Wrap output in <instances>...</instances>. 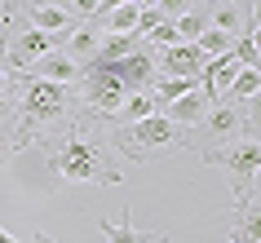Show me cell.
Listing matches in <instances>:
<instances>
[{
    "instance_id": "12",
    "label": "cell",
    "mask_w": 261,
    "mask_h": 243,
    "mask_svg": "<svg viewBox=\"0 0 261 243\" xmlns=\"http://www.w3.org/2000/svg\"><path fill=\"white\" fill-rule=\"evenodd\" d=\"M27 27L36 31H54V36H67L71 27H80L71 14H62V9H49V5H27Z\"/></svg>"
},
{
    "instance_id": "25",
    "label": "cell",
    "mask_w": 261,
    "mask_h": 243,
    "mask_svg": "<svg viewBox=\"0 0 261 243\" xmlns=\"http://www.w3.org/2000/svg\"><path fill=\"white\" fill-rule=\"evenodd\" d=\"M36 5H49V9H62V14H71V0H36Z\"/></svg>"
},
{
    "instance_id": "10",
    "label": "cell",
    "mask_w": 261,
    "mask_h": 243,
    "mask_svg": "<svg viewBox=\"0 0 261 243\" xmlns=\"http://www.w3.org/2000/svg\"><path fill=\"white\" fill-rule=\"evenodd\" d=\"M213 106H217V102H213V97H208L204 89H191L186 97H177V102H168V106L160 111V115H168V120L177 124V128H186V133H191L195 124H204V115H208Z\"/></svg>"
},
{
    "instance_id": "8",
    "label": "cell",
    "mask_w": 261,
    "mask_h": 243,
    "mask_svg": "<svg viewBox=\"0 0 261 243\" xmlns=\"http://www.w3.org/2000/svg\"><path fill=\"white\" fill-rule=\"evenodd\" d=\"M204 62L208 58L199 53L195 44H168L164 53L155 58L160 75H181V80H199V75H204Z\"/></svg>"
},
{
    "instance_id": "23",
    "label": "cell",
    "mask_w": 261,
    "mask_h": 243,
    "mask_svg": "<svg viewBox=\"0 0 261 243\" xmlns=\"http://www.w3.org/2000/svg\"><path fill=\"white\" fill-rule=\"evenodd\" d=\"M93 14H97V0H71V18L75 22H89Z\"/></svg>"
},
{
    "instance_id": "28",
    "label": "cell",
    "mask_w": 261,
    "mask_h": 243,
    "mask_svg": "<svg viewBox=\"0 0 261 243\" xmlns=\"http://www.w3.org/2000/svg\"><path fill=\"white\" fill-rule=\"evenodd\" d=\"M31 243H54V239H49V234H36V239H31Z\"/></svg>"
},
{
    "instance_id": "11",
    "label": "cell",
    "mask_w": 261,
    "mask_h": 243,
    "mask_svg": "<svg viewBox=\"0 0 261 243\" xmlns=\"http://www.w3.org/2000/svg\"><path fill=\"white\" fill-rule=\"evenodd\" d=\"M208 27L221 31V36H230V40H239L248 27H257V18H244V9L234 0H226V5H213L208 9Z\"/></svg>"
},
{
    "instance_id": "4",
    "label": "cell",
    "mask_w": 261,
    "mask_h": 243,
    "mask_svg": "<svg viewBox=\"0 0 261 243\" xmlns=\"http://www.w3.org/2000/svg\"><path fill=\"white\" fill-rule=\"evenodd\" d=\"M248 128H257V97L252 102H217L204 115V124H195L191 133H186V150H195L204 159L213 150L230 146L234 137H244Z\"/></svg>"
},
{
    "instance_id": "24",
    "label": "cell",
    "mask_w": 261,
    "mask_h": 243,
    "mask_svg": "<svg viewBox=\"0 0 261 243\" xmlns=\"http://www.w3.org/2000/svg\"><path fill=\"white\" fill-rule=\"evenodd\" d=\"M0 5H5V18H0V27H9L18 9H27V5H36V0H0Z\"/></svg>"
},
{
    "instance_id": "16",
    "label": "cell",
    "mask_w": 261,
    "mask_h": 243,
    "mask_svg": "<svg viewBox=\"0 0 261 243\" xmlns=\"http://www.w3.org/2000/svg\"><path fill=\"white\" fill-rule=\"evenodd\" d=\"M173 31H177V44H195L208 31V14L204 9H186L181 18H173Z\"/></svg>"
},
{
    "instance_id": "1",
    "label": "cell",
    "mask_w": 261,
    "mask_h": 243,
    "mask_svg": "<svg viewBox=\"0 0 261 243\" xmlns=\"http://www.w3.org/2000/svg\"><path fill=\"white\" fill-rule=\"evenodd\" d=\"M31 146L62 181H89V186H120L124 159L107 142V120H93L89 111H71L67 120L40 133Z\"/></svg>"
},
{
    "instance_id": "29",
    "label": "cell",
    "mask_w": 261,
    "mask_h": 243,
    "mask_svg": "<svg viewBox=\"0 0 261 243\" xmlns=\"http://www.w3.org/2000/svg\"><path fill=\"white\" fill-rule=\"evenodd\" d=\"M151 243H168V239H164V234H151Z\"/></svg>"
},
{
    "instance_id": "18",
    "label": "cell",
    "mask_w": 261,
    "mask_h": 243,
    "mask_svg": "<svg viewBox=\"0 0 261 243\" xmlns=\"http://www.w3.org/2000/svg\"><path fill=\"white\" fill-rule=\"evenodd\" d=\"M142 36H107V40L97 44V53L93 58H102V62H115V58H128V53H138L142 49Z\"/></svg>"
},
{
    "instance_id": "26",
    "label": "cell",
    "mask_w": 261,
    "mask_h": 243,
    "mask_svg": "<svg viewBox=\"0 0 261 243\" xmlns=\"http://www.w3.org/2000/svg\"><path fill=\"white\" fill-rule=\"evenodd\" d=\"M0 243H18V239H14V234H9V230H0Z\"/></svg>"
},
{
    "instance_id": "15",
    "label": "cell",
    "mask_w": 261,
    "mask_h": 243,
    "mask_svg": "<svg viewBox=\"0 0 261 243\" xmlns=\"http://www.w3.org/2000/svg\"><path fill=\"white\" fill-rule=\"evenodd\" d=\"M102 239L107 243H151V234H138L133 230V212L124 208L120 221H102Z\"/></svg>"
},
{
    "instance_id": "22",
    "label": "cell",
    "mask_w": 261,
    "mask_h": 243,
    "mask_svg": "<svg viewBox=\"0 0 261 243\" xmlns=\"http://www.w3.org/2000/svg\"><path fill=\"white\" fill-rule=\"evenodd\" d=\"M191 9V0H155V14L164 18V22H173V18H181Z\"/></svg>"
},
{
    "instance_id": "17",
    "label": "cell",
    "mask_w": 261,
    "mask_h": 243,
    "mask_svg": "<svg viewBox=\"0 0 261 243\" xmlns=\"http://www.w3.org/2000/svg\"><path fill=\"white\" fill-rule=\"evenodd\" d=\"M257 89H261V71H257V67H244L239 75H234V84L226 89V97H221V102H252V97H257Z\"/></svg>"
},
{
    "instance_id": "19",
    "label": "cell",
    "mask_w": 261,
    "mask_h": 243,
    "mask_svg": "<svg viewBox=\"0 0 261 243\" xmlns=\"http://www.w3.org/2000/svg\"><path fill=\"white\" fill-rule=\"evenodd\" d=\"M138 5H133V0H128V5H120V9H111L107 14V31L111 36H133V27H138Z\"/></svg>"
},
{
    "instance_id": "27",
    "label": "cell",
    "mask_w": 261,
    "mask_h": 243,
    "mask_svg": "<svg viewBox=\"0 0 261 243\" xmlns=\"http://www.w3.org/2000/svg\"><path fill=\"white\" fill-rule=\"evenodd\" d=\"M133 5H138V9H151V5H155V0H133Z\"/></svg>"
},
{
    "instance_id": "6",
    "label": "cell",
    "mask_w": 261,
    "mask_h": 243,
    "mask_svg": "<svg viewBox=\"0 0 261 243\" xmlns=\"http://www.w3.org/2000/svg\"><path fill=\"white\" fill-rule=\"evenodd\" d=\"M67 36H71V31H67ZM67 36H54V31H36V27L14 31V36H0V40H5V67L14 71V75H22V71H27L40 53H49V49H62V40H67Z\"/></svg>"
},
{
    "instance_id": "9",
    "label": "cell",
    "mask_w": 261,
    "mask_h": 243,
    "mask_svg": "<svg viewBox=\"0 0 261 243\" xmlns=\"http://www.w3.org/2000/svg\"><path fill=\"white\" fill-rule=\"evenodd\" d=\"M22 75H31V80H49V84H75V80H80V67H75L62 49H49V53H40Z\"/></svg>"
},
{
    "instance_id": "5",
    "label": "cell",
    "mask_w": 261,
    "mask_h": 243,
    "mask_svg": "<svg viewBox=\"0 0 261 243\" xmlns=\"http://www.w3.org/2000/svg\"><path fill=\"white\" fill-rule=\"evenodd\" d=\"M204 159H208V164H217V168H226L234 199L257 195V173H261V137H257V128H248L244 137H234L230 146L213 150V155H204Z\"/></svg>"
},
{
    "instance_id": "3",
    "label": "cell",
    "mask_w": 261,
    "mask_h": 243,
    "mask_svg": "<svg viewBox=\"0 0 261 243\" xmlns=\"http://www.w3.org/2000/svg\"><path fill=\"white\" fill-rule=\"evenodd\" d=\"M107 142L124 164H146L186 150V128H177L168 115H146L138 124H107Z\"/></svg>"
},
{
    "instance_id": "13",
    "label": "cell",
    "mask_w": 261,
    "mask_h": 243,
    "mask_svg": "<svg viewBox=\"0 0 261 243\" xmlns=\"http://www.w3.org/2000/svg\"><path fill=\"white\" fill-rule=\"evenodd\" d=\"M97 44H102V31H93L89 22H80V27H71V36H67V49L62 53L75 62V67H84L89 58L97 53Z\"/></svg>"
},
{
    "instance_id": "20",
    "label": "cell",
    "mask_w": 261,
    "mask_h": 243,
    "mask_svg": "<svg viewBox=\"0 0 261 243\" xmlns=\"http://www.w3.org/2000/svg\"><path fill=\"white\" fill-rule=\"evenodd\" d=\"M230 53L239 58V67H261V49H257V31L248 27L244 36H239V40L230 44Z\"/></svg>"
},
{
    "instance_id": "14",
    "label": "cell",
    "mask_w": 261,
    "mask_h": 243,
    "mask_svg": "<svg viewBox=\"0 0 261 243\" xmlns=\"http://www.w3.org/2000/svg\"><path fill=\"white\" fill-rule=\"evenodd\" d=\"M146 115H155V97L151 93H128L107 124H138V120H146Z\"/></svg>"
},
{
    "instance_id": "21",
    "label": "cell",
    "mask_w": 261,
    "mask_h": 243,
    "mask_svg": "<svg viewBox=\"0 0 261 243\" xmlns=\"http://www.w3.org/2000/svg\"><path fill=\"white\" fill-rule=\"evenodd\" d=\"M230 44H234L230 36H221V31H213V27H208L204 36L195 40V49H199L204 58H221V53H230Z\"/></svg>"
},
{
    "instance_id": "7",
    "label": "cell",
    "mask_w": 261,
    "mask_h": 243,
    "mask_svg": "<svg viewBox=\"0 0 261 243\" xmlns=\"http://www.w3.org/2000/svg\"><path fill=\"white\" fill-rule=\"evenodd\" d=\"M18 93L22 75L5 67V40H0V164L14 159V128H18Z\"/></svg>"
},
{
    "instance_id": "2",
    "label": "cell",
    "mask_w": 261,
    "mask_h": 243,
    "mask_svg": "<svg viewBox=\"0 0 261 243\" xmlns=\"http://www.w3.org/2000/svg\"><path fill=\"white\" fill-rule=\"evenodd\" d=\"M71 84H49L22 75V93H18V128H14V155L27 150L31 142L71 115Z\"/></svg>"
}]
</instances>
